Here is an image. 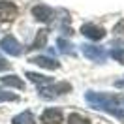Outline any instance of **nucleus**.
Instances as JSON below:
<instances>
[{"mask_svg": "<svg viewBox=\"0 0 124 124\" xmlns=\"http://www.w3.org/2000/svg\"><path fill=\"white\" fill-rule=\"evenodd\" d=\"M71 90V85L70 83H56V85H53L51 83V86L45 85L39 88V96L41 98H54V96H60V94H66Z\"/></svg>", "mask_w": 124, "mask_h": 124, "instance_id": "obj_1", "label": "nucleus"}, {"mask_svg": "<svg viewBox=\"0 0 124 124\" xmlns=\"http://www.w3.org/2000/svg\"><path fill=\"white\" fill-rule=\"evenodd\" d=\"M81 49H83V53H85L86 58H90V60L94 62H103L105 58H107V51L103 49V47H94V45H81Z\"/></svg>", "mask_w": 124, "mask_h": 124, "instance_id": "obj_2", "label": "nucleus"}, {"mask_svg": "<svg viewBox=\"0 0 124 124\" xmlns=\"http://www.w3.org/2000/svg\"><path fill=\"white\" fill-rule=\"evenodd\" d=\"M0 47H2V51H6V53L11 54V56L21 54V43H19L13 36H4L2 41H0Z\"/></svg>", "mask_w": 124, "mask_h": 124, "instance_id": "obj_3", "label": "nucleus"}, {"mask_svg": "<svg viewBox=\"0 0 124 124\" xmlns=\"http://www.w3.org/2000/svg\"><path fill=\"white\" fill-rule=\"evenodd\" d=\"M19 13V9L13 2H8V0H0V17L6 19V21H13Z\"/></svg>", "mask_w": 124, "mask_h": 124, "instance_id": "obj_4", "label": "nucleus"}, {"mask_svg": "<svg viewBox=\"0 0 124 124\" xmlns=\"http://www.w3.org/2000/svg\"><path fill=\"white\" fill-rule=\"evenodd\" d=\"M32 15L36 17L38 21H41V23H49L51 19H53L54 11L49 6H43V4H38V6H34L32 8Z\"/></svg>", "mask_w": 124, "mask_h": 124, "instance_id": "obj_5", "label": "nucleus"}, {"mask_svg": "<svg viewBox=\"0 0 124 124\" xmlns=\"http://www.w3.org/2000/svg\"><path fill=\"white\" fill-rule=\"evenodd\" d=\"M41 122L43 124H60L62 122V111L60 109H45L41 113Z\"/></svg>", "mask_w": 124, "mask_h": 124, "instance_id": "obj_6", "label": "nucleus"}, {"mask_svg": "<svg viewBox=\"0 0 124 124\" xmlns=\"http://www.w3.org/2000/svg\"><path fill=\"white\" fill-rule=\"evenodd\" d=\"M81 32L85 34L86 38H90V39H101L103 36H105V30L100 28V26H96V24H83Z\"/></svg>", "mask_w": 124, "mask_h": 124, "instance_id": "obj_7", "label": "nucleus"}, {"mask_svg": "<svg viewBox=\"0 0 124 124\" xmlns=\"http://www.w3.org/2000/svg\"><path fill=\"white\" fill-rule=\"evenodd\" d=\"M30 62H34L36 66L47 68V70H56V68L60 66L54 58H49V56H34V58H30Z\"/></svg>", "mask_w": 124, "mask_h": 124, "instance_id": "obj_8", "label": "nucleus"}, {"mask_svg": "<svg viewBox=\"0 0 124 124\" xmlns=\"http://www.w3.org/2000/svg\"><path fill=\"white\" fill-rule=\"evenodd\" d=\"M0 81H2V85H6V86H13V88H24V83H23L19 77H17V75H6V77H2Z\"/></svg>", "mask_w": 124, "mask_h": 124, "instance_id": "obj_9", "label": "nucleus"}, {"mask_svg": "<svg viewBox=\"0 0 124 124\" xmlns=\"http://www.w3.org/2000/svg\"><path fill=\"white\" fill-rule=\"evenodd\" d=\"M26 77L30 79L32 83H36V85H41V86H45V85H51V83H53V79H51V77H45V75H39V73H32V71H28V73H26Z\"/></svg>", "mask_w": 124, "mask_h": 124, "instance_id": "obj_10", "label": "nucleus"}, {"mask_svg": "<svg viewBox=\"0 0 124 124\" xmlns=\"http://www.w3.org/2000/svg\"><path fill=\"white\" fill-rule=\"evenodd\" d=\"M13 124H34V115L30 111H23L19 116L13 118Z\"/></svg>", "mask_w": 124, "mask_h": 124, "instance_id": "obj_11", "label": "nucleus"}, {"mask_svg": "<svg viewBox=\"0 0 124 124\" xmlns=\"http://www.w3.org/2000/svg\"><path fill=\"white\" fill-rule=\"evenodd\" d=\"M45 39H47V30H39L38 38L34 39V43H32V49H41V47H45Z\"/></svg>", "mask_w": 124, "mask_h": 124, "instance_id": "obj_12", "label": "nucleus"}, {"mask_svg": "<svg viewBox=\"0 0 124 124\" xmlns=\"http://www.w3.org/2000/svg\"><path fill=\"white\" fill-rule=\"evenodd\" d=\"M68 124H90V120H86L85 116L77 115V113H71L68 116Z\"/></svg>", "mask_w": 124, "mask_h": 124, "instance_id": "obj_13", "label": "nucleus"}, {"mask_svg": "<svg viewBox=\"0 0 124 124\" xmlns=\"http://www.w3.org/2000/svg\"><path fill=\"white\" fill-rule=\"evenodd\" d=\"M109 54H111L115 60H118L120 64H124V47H115V49H111Z\"/></svg>", "mask_w": 124, "mask_h": 124, "instance_id": "obj_14", "label": "nucleus"}, {"mask_svg": "<svg viewBox=\"0 0 124 124\" xmlns=\"http://www.w3.org/2000/svg\"><path fill=\"white\" fill-rule=\"evenodd\" d=\"M11 100H17L15 94H9V92H4V90H0V101H11Z\"/></svg>", "mask_w": 124, "mask_h": 124, "instance_id": "obj_15", "label": "nucleus"}, {"mask_svg": "<svg viewBox=\"0 0 124 124\" xmlns=\"http://www.w3.org/2000/svg\"><path fill=\"white\" fill-rule=\"evenodd\" d=\"M122 30H124V19H122V21H118V23H116V26L113 28V32H115V34H122Z\"/></svg>", "mask_w": 124, "mask_h": 124, "instance_id": "obj_16", "label": "nucleus"}, {"mask_svg": "<svg viewBox=\"0 0 124 124\" xmlns=\"http://www.w3.org/2000/svg\"><path fill=\"white\" fill-rule=\"evenodd\" d=\"M8 68H9V62L4 60V58H0V71H2V70H8Z\"/></svg>", "mask_w": 124, "mask_h": 124, "instance_id": "obj_17", "label": "nucleus"}]
</instances>
